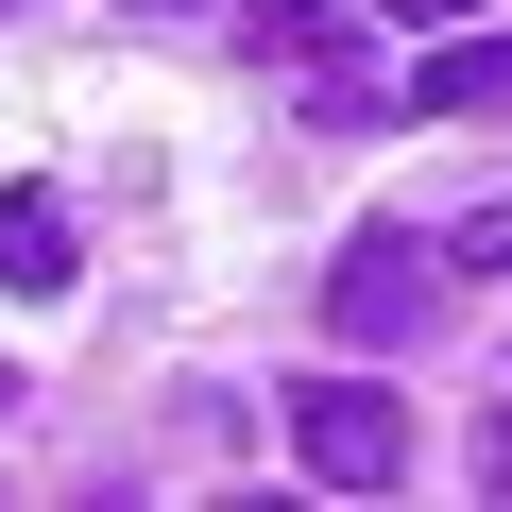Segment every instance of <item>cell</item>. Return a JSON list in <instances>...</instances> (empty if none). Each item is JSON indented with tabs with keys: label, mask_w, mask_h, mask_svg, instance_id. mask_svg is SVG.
Masks as SVG:
<instances>
[{
	"label": "cell",
	"mask_w": 512,
	"mask_h": 512,
	"mask_svg": "<svg viewBox=\"0 0 512 512\" xmlns=\"http://www.w3.org/2000/svg\"><path fill=\"white\" fill-rule=\"evenodd\" d=\"M0 393H18V376H0Z\"/></svg>",
	"instance_id": "obj_9"
},
{
	"label": "cell",
	"mask_w": 512,
	"mask_h": 512,
	"mask_svg": "<svg viewBox=\"0 0 512 512\" xmlns=\"http://www.w3.org/2000/svg\"><path fill=\"white\" fill-rule=\"evenodd\" d=\"M325 325H342V342H427V325H444V256H427L410 222L342 239V274H325Z\"/></svg>",
	"instance_id": "obj_2"
},
{
	"label": "cell",
	"mask_w": 512,
	"mask_h": 512,
	"mask_svg": "<svg viewBox=\"0 0 512 512\" xmlns=\"http://www.w3.org/2000/svg\"><path fill=\"white\" fill-rule=\"evenodd\" d=\"M359 18H410V35H461V18H495V0H359Z\"/></svg>",
	"instance_id": "obj_7"
},
{
	"label": "cell",
	"mask_w": 512,
	"mask_h": 512,
	"mask_svg": "<svg viewBox=\"0 0 512 512\" xmlns=\"http://www.w3.org/2000/svg\"><path fill=\"white\" fill-rule=\"evenodd\" d=\"M410 120H512V35H444L410 69Z\"/></svg>",
	"instance_id": "obj_3"
},
{
	"label": "cell",
	"mask_w": 512,
	"mask_h": 512,
	"mask_svg": "<svg viewBox=\"0 0 512 512\" xmlns=\"http://www.w3.org/2000/svg\"><path fill=\"white\" fill-rule=\"evenodd\" d=\"M256 52H274V69H308V86H359L342 52H359V18H342V0H274V18H256Z\"/></svg>",
	"instance_id": "obj_5"
},
{
	"label": "cell",
	"mask_w": 512,
	"mask_h": 512,
	"mask_svg": "<svg viewBox=\"0 0 512 512\" xmlns=\"http://www.w3.org/2000/svg\"><path fill=\"white\" fill-rule=\"evenodd\" d=\"M291 461L342 478V495H393V478H410V410H393L376 376H308V393H291Z\"/></svg>",
	"instance_id": "obj_1"
},
{
	"label": "cell",
	"mask_w": 512,
	"mask_h": 512,
	"mask_svg": "<svg viewBox=\"0 0 512 512\" xmlns=\"http://www.w3.org/2000/svg\"><path fill=\"white\" fill-rule=\"evenodd\" d=\"M478 478H495V495H512V410H495V427H478Z\"/></svg>",
	"instance_id": "obj_8"
},
{
	"label": "cell",
	"mask_w": 512,
	"mask_h": 512,
	"mask_svg": "<svg viewBox=\"0 0 512 512\" xmlns=\"http://www.w3.org/2000/svg\"><path fill=\"white\" fill-rule=\"evenodd\" d=\"M0 291H69V205L52 188H0Z\"/></svg>",
	"instance_id": "obj_4"
},
{
	"label": "cell",
	"mask_w": 512,
	"mask_h": 512,
	"mask_svg": "<svg viewBox=\"0 0 512 512\" xmlns=\"http://www.w3.org/2000/svg\"><path fill=\"white\" fill-rule=\"evenodd\" d=\"M444 256H478V274H512V205H478V222H444Z\"/></svg>",
	"instance_id": "obj_6"
}]
</instances>
